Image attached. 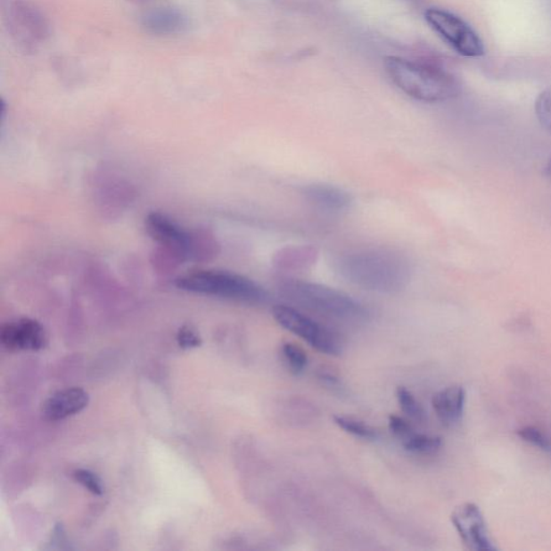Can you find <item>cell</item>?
<instances>
[{
    "instance_id": "22",
    "label": "cell",
    "mask_w": 551,
    "mask_h": 551,
    "mask_svg": "<svg viewBox=\"0 0 551 551\" xmlns=\"http://www.w3.org/2000/svg\"><path fill=\"white\" fill-rule=\"evenodd\" d=\"M75 480L80 482L82 486H85L88 491L93 495L102 496L103 493V487L102 481L95 473L87 470H77L74 473Z\"/></svg>"
},
{
    "instance_id": "16",
    "label": "cell",
    "mask_w": 551,
    "mask_h": 551,
    "mask_svg": "<svg viewBox=\"0 0 551 551\" xmlns=\"http://www.w3.org/2000/svg\"><path fill=\"white\" fill-rule=\"evenodd\" d=\"M404 449L419 455H433L443 445L439 436H431L414 432L407 439L402 440Z\"/></svg>"
},
{
    "instance_id": "9",
    "label": "cell",
    "mask_w": 551,
    "mask_h": 551,
    "mask_svg": "<svg viewBox=\"0 0 551 551\" xmlns=\"http://www.w3.org/2000/svg\"><path fill=\"white\" fill-rule=\"evenodd\" d=\"M450 520L466 548L472 551L498 549L489 535L485 518L475 504L465 503L456 506Z\"/></svg>"
},
{
    "instance_id": "19",
    "label": "cell",
    "mask_w": 551,
    "mask_h": 551,
    "mask_svg": "<svg viewBox=\"0 0 551 551\" xmlns=\"http://www.w3.org/2000/svg\"><path fill=\"white\" fill-rule=\"evenodd\" d=\"M283 355L288 366L295 375L303 373L308 366V358L300 347L293 342H285L282 347Z\"/></svg>"
},
{
    "instance_id": "4",
    "label": "cell",
    "mask_w": 551,
    "mask_h": 551,
    "mask_svg": "<svg viewBox=\"0 0 551 551\" xmlns=\"http://www.w3.org/2000/svg\"><path fill=\"white\" fill-rule=\"evenodd\" d=\"M175 284L186 292L216 296L243 304H265L269 299L262 285L246 276L226 270H197L177 278Z\"/></svg>"
},
{
    "instance_id": "26",
    "label": "cell",
    "mask_w": 551,
    "mask_h": 551,
    "mask_svg": "<svg viewBox=\"0 0 551 551\" xmlns=\"http://www.w3.org/2000/svg\"><path fill=\"white\" fill-rule=\"evenodd\" d=\"M545 174L547 176H551V157L548 160L547 165H546Z\"/></svg>"
},
{
    "instance_id": "15",
    "label": "cell",
    "mask_w": 551,
    "mask_h": 551,
    "mask_svg": "<svg viewBox=\"0 0 551 551\" xmlns=\"http://www.w3.org/2000/svg\"><path fill=\"white\" fill-rule=\"evenodd\" d=\"M318 256V249L314 246L287 247L275 254L273 262L279 270L296 272L313 267Z\"/></svg>"
},
{
    "instance_id": "3",
    "label": "cell",
    "mask_w": 551,
    "mask_h": 551,
    "mask_svg": "<svg viewBox=\"0 0 551 551\" xmlns=\"http://www.w3.org/2000/svg\"><path fill=\"white\" fill-rule=\"evenodd\" d=\"M278 290L290 303L327 318L361 322L370 317L367 308L360 301L325 284L285 278L279 283Z\"/></svg>"
},
{
    "instance_id": "2",
    "label": "cell",
    "mask_w": 551,
    "mask_h": 551,
    "mask_svg": "<svg viewBox=\"0 0 551 551\" xmlns=\"http://www.w3.org/2000/svg\"><path fill=\"white\" fill-rule=\"evenodd\" d=\"M384 69L390 80L405 95L423 103H443L460 95L459 79L434 62L389 56Z\"/></svg>"
},
{
    "instance_id": "8",
    "label": "cell",
    "mask_w": 551,
    "mask_h": 551,
    "mask_svg": "<svg viewBox=\"0 0 551 551\" xmlns=\"http://www.w3.org/2000/svg\"><path fill=\"white\" fill-rule=\"evenodd\" d=\"M145 227L149 235L176 259L184 261L199 256V234L186 232L163 213H149L145 218Z\"/></svg>"
},
{
    "instance_id": "6",
    "label": "cell",
    "mask_w": 551,
    "mask_h": 551,
    "mask_svg": "<svg viewBox=\"0 0 551 551\" xmlns=\"http://www.w3.org/2000/svg\"><path fill=\"white\" fill-rule=\"evenodd\" d=\"M272 313L280 326L299 336L314 350L333 357L342 352V341L337 333L292 306L276 305Z\"/></svg>"
},
{
    "instance_id": "25",
    "label": "cell",
    "mask_w": 551,
    "mask_h": 551,
    "mask_svg": "<svg viewBox=\"0 0 551 551\" xmlns=\"http://www.w3.org/2000/svg\"><path fill=\"white\" fill-rule=\"evenodd\" d=\"M127 2L135 4H140V6H142V4H148L153 3L154 0H127Z\"/></svg>"
},
{
    "instance_id": "14",
    "label": "cell",
    "mask_w": 551,
    "mask_h": 551,
    "mask_svg": "<svg viewBox=\"0 0 551 551\" xmlns=\"http://www.w3.org/2000/svg\"><path fill=\"white\" fill-rule=\"evenodd\" d=\"M433 409L441 424L454 426L459 424L465 413V391L460 386H452L434 394Z\"/></svg>"
},
{
    "instance_id": "17",
    "label": "cell",
    "mask_w": 551,
    "mask_h": 551,
    "mask_svg": "<svg viewBox=\"0 0 551 551\" xmlns=\"http://www.w3.org/2000/svg\"><path fill=\"white\" fill-rule=\"evenodd\" d=\"M336 425H339L346 433H350L356 438L375 440L378 439V432L371 425L364 424L363 421L345 417V415H334L333 417Z\"/></svg>"
},
{
    "instance_id": "10",
    "label": "cell",
    "mask_w": 551,
    "mask_h": 551,
    "mask_svg": "<svg viewBox=\"0 0 551 551\" xmlns=\"http://www.w3.org/2000/svg\"><path fill=\"white\" fill-rule=\"evenodd\" d=\"M0 340L10 350L38 351L46 344L44 327L32 319H21L3 325Z\"/></svg>"
},
{
    "instance_id": "21",
    "label": "cell",
    "mask_w": 551,
    "mask_h": 551,
    "mask_svg": "<svg viewBox=\"0 0 551 551\" xmlns=\"http://www.w3.org/2000/svg\"><path fill=\"white\" fill-rule=\"evenodd\" d=\"M535 113L542 127L551 133V88L540 93L535 102Z\"/></svg>"
},
{
    "instance_id": "20",
    "label": "cell",
    "mask_w": 551,
    "mask_h": 551,
    "mask_svg": "<svg viewBox=\"0 0 551 551\" xmlns=\"http://www.w3.org/2000/svg\"><path fill=\"white\" fill-rule=\"evenodd\" d=\"M520 439L544 451H551V440L535 426H523L517 431Z\"/></svg>"
},
{
    "instance_id": "13",
    "label": "cell",
    "mask_w": 551,
    "mask_h": 551,
    "mask_svg": "<svg viewBox=\"0 0 551 551\" xmlns=\"http://www.w3.org/2000/svg\"><path fill=\"white\" fill-rule=\"evenodd\" d=\"M301 195L311 205L329 212L346 211L350 210L353 202L350 192L340 186L325 184L306 185L301 189Z\"/></svg>"
},
{
    "instance_id": "11",
    "label": "cell",
    "mask_w": 551,
    "mask_h": 551,
    "mask_svg": "<svg viewBox=\"0 0 551 551\" xmlns=\"http://www.w3.org/2000/svg\"><path fill=\"white\" fill-rule=\"evenodd\" d=\"M145 33L155 37H171L188 32L190 19L181 10L162 7L145 12L139 21Z\"/></svg>"
},
{
    "instance_id": "23",
    "label": "cell",
    "mask_w": 551,
    "mask_h": 551,
    "mask_svg": "<svg viewBox=\"0 0 551 551\" xmlns=\"http://www.w3.org/2000/svg\"><path fill=\"white\" fill-rule=\"evenodd\" d=\"M389 430L391 433L403 440L415 432L412 424L407 419L391 415L389 417Z\"/></svg>"
},
{
    "instance_id": "24",
    "label": "cell",
    "mask_w": 551,
    "mask_h": 551,
    "mask_svg": "<svg viewBox=\"0 0 551 551\" xmlns=\"http://www.w3.org/2000/svg\"><path fill=\"white\" fill-rule=\"evenodd\" d=\"M178 344L180 347L188 350V348H194L201 344V340L199 334L194 330H192L189 326H184L178 333Z\"/></svg>"
},
{
    "instance_id": "12",
    "label": "cell",
    "mask_w": 551,
    "mask_h": 551,
    "mask_svg": "<svg viewBox=\"0 0 551 551\" xmlns=\"http://www.w3.org/2000/svg\"><path fill=\"white\" fill-rule=\"evenodd\" d=\"M90 402V397L81 388H70L56 392L44 404L45 418L52 421L63 420L82 412Z\"/></svg>"
},
{
    "instance_id": "1",
    "label": "cell",
    "mask_w": 551,
    "mask_h": 551,
    "mask_svg": "<svg viewBox=\"0 0 551 551\" xmlns=\"http://www.w3.org/2000/svg\"><path fill=\"white\" fill-rule=\"evenodd\" d=\"M342 278L363 290L382 294L401 292L412 279V267L403 254L390 249H362L336 261Z\"/></svg>"
},
{
    "instance_id": "18",
    "label": "cell",
    "mask_w": 551,
    "mask_h": 551,
    "mask_svg": "<svg viewBox=\"0 0 551 551\" xmlns=\"http://www.w3.org/2000/svg\"><path fill=\"white\" fill-rule=\"evenodd\" d=\"M395 394H397V399L403 413L417 423H424L426 415L423 405L417 401L415 395L405 387H399Z\"/></svg>"
},
{
    "instance_id": "5",
    "label": "cell",
    "mask_w": 551,
    "mask_h": 551,
    "mask_svg": "<svg viewBox=\"0 0 551 551\" xmlns=\"http://www.w3.org/2000/svg\"><path fill=\"white\" fill-rule=\"evenodd\" d=\"M4 20L10 38L25 54H34L50 38L49 19L43 10L29 0L10 3Z\"/></svg>"
},
{
    "instance_id": "7",
    "label": "cell",
    "mask_w": 551,
    "mask_h": 551,
    "mask_svg": "<svg viewBox=\"0 0 551 551\" xmlns=\"http://www.w3.org/2000/svg\"><path fill=\"white\" fill-rule=\"evenodd\" d=\"M424 18L430 28L456 53L465 57L485 54V45L481 36L464 19L440 8L426 10Z\"/></svg>"
}]
</instances>
